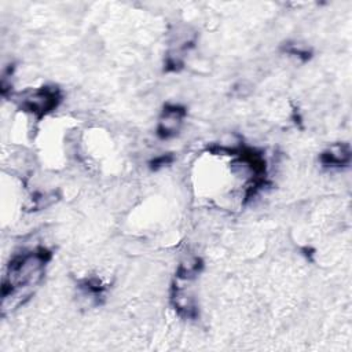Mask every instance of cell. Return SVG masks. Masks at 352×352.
<instances>
[{
	"label": "cell",
	"mask_w": 352,
	"mask_h": 352,
	"mask_svg": "<svg viewBox=\"0 0 352 352\" xmlns=\"http://www.w3.org/2000/svg\"><path fill=\"white\" fill-rule=\"evenodd\" d=\"M50 260L51 252L45 248H37L14 256L3 280V301L19 296L21 292L34 286L43 278L44 268Z\"/></svg>",
	"instance_id": "obj_1"
},
{
	"label": "cell",
	"mask_w": 352,
	"mask_h": 352,
	"mask_svg": "<svg viewBox=\"0 0 352 352\" xmlns=\"http://www.w3.org/2000/svg\"><path fill=\"white\" fill-rule=\"evenodd\" d=\"M172 161V157L170 155H161V157H157V158H154L153 161H151V168L153 169H157V168H160V166H162V165H165V164H168V162H170Z\"/></svg>",
	"instance_id": "obj_5"
},
{
	"label": "cell",
	"mask_w": 352,
	"mask_h": 352,
	"mask_svg": "<svg viewBox=\"0 0 352 352\" xmlns=\"http://www.w3.org/2000/svg\"><path fill=\"white\" fill-rule=\"evenodd\" d=\"M184 116H186L184 107L177 106V104L165 106L162 116L160 118V122H158V128H157L158 136L161 139H168V138L175 136L183 124Z\"/></svg>",
	"instance_id": "obj_3"
},
{
	"label": "cell",
	"mask_w": 352,
	"mask_h": 352,
	"mask_svg": "<svg viewBox=\"0 0 352 352\" xmlns=\"http://www.w3.org/2000/svg\"><path fill=\"white\" fill-rule=\"evenodd\" d=\"M351 150L348 144H334L322 153L320 161L326 166H342L349 164Z\"/></svg>",
	"instance_id": "obj_4"
},
{
	"label": "cell",
	"mask_w": 352,
	"mask_h": 352,
	"mask_svg": "<svg viewBox=\"0 0 352 352\" xmlns=\"http://www.w3.org/2000/svg\"><path fill=\"white\" fill-rule=\"evenodd\" d=\"M60 102V94L54 87H43L33 91L22 102V110L36 114L38 118L52 111Z\"/></svg>",
	"instance_id": "obj_2"
}]
</instances>
